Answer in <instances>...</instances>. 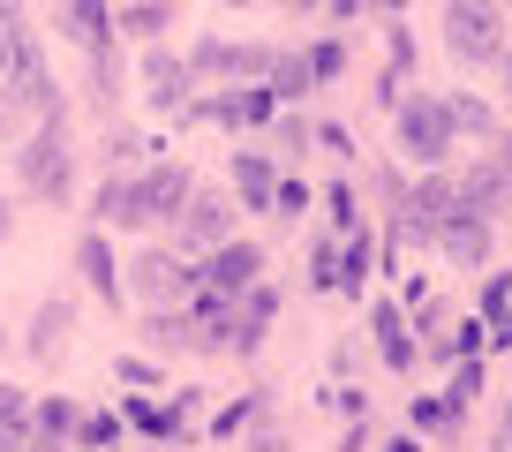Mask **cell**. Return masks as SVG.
Instances as JSON below:
<instances>
[{
  "label": "cell",
  "instance_id": "obj_1",
  "mask_svg": "<svg viewBox=\"0 0 512 452\" xmlns=\"http://www.w3.org/2000/svg\"><path fill=\"white\" fill-rule=\"evenodd\" d=\"M16 181H23V196H38V204H68V196H76V151H68V121H38V129L23 136Z\"/></svg>",
  "mask_w": 512,
  "mask_h": 452
},
{
  "label": "cell",
  "instance_id": "obj_2",
  "mask_svg": "<svg viewBox=\"0 0 512 452\" xmlns=\"http://www.w3.org/2000/svg\"><path fill=\"white\" fill-rule=\"evenodd\" d=\"M445 53L460 68H490L505 53V16L497 0H445Z\"/></svg>",
  "mask_w": 512,
  "mask_h": 452
},
{
  "label": "cell",
  "instance_id": "obj_3",
  "mask_svg": "<svg viewBox=\"0 0 512 452\" xmlns=\"http://www.w3.org/2000/svg\"><path fill=\"white\" fill-rule=\"evenodd\" d=\"M121 279H128L136 302L174 309V302H189V294H196V257H181V249H144L136 264H121Z\"/></svg>",
  "mask_w": 512,
  "mask_h": 452
},
{
  "label": "cell",
  "instance_id": "obj_4",
  "mask_svg": "<svg viewBox=\"0 0 512 452\" xmlns=\"http://www.w3.org/2000/svg\"><path fill=\"white\" fill-rule=\"evenodd\" d=\"M452 136H460V129H452L445 98H422V91L400 98V151L415 166H445L452 159Z\"/></svg>",
  "mask_w": 512,
  "mask_h": 452
},
{
  "label": "cell",
  "instance_id": "obj_5",
  "mask_svg": "<svg viewBox=\"0 0 512 452\" xmlns=\"http://www.w3.org/2000/svg\"><path fill=\"white\" fill-rule=\"evenodd\" d=\"M452 181H460V211H482V219L505 211L512 204V136H490V151H482L467 174H452Z\"/></svg>",
  "mask_w": 512,
  "mask_h": 452
},
{
  "label": "cell",
  "instance_id": "obj_6",
  "mask_svg": "<svg viewBox=\"0 0 512 452\" xmlns=\"http://www.w3.org/2000/svg\"><path fill=\"white\" fill-rule=\"evenodd\" d=\"M226 234H234V196H219V189H196L189 204H181V219H174L181 257H204V249H219Z\"/></svg>",
  "mask_w": 512,
  "mask_h": 452
},
{
  "label": "cell",
  "instance_id": "obj_7",
  "mask_svg": "<svg viewBox=\"0 0 512 452\" xmlns=\"http://www.w3.org/2000/svg\"><path fill=\"white\" fill-rule=\"evenodd\" d=\"M249 279H264V242H249V234H226L219 249L196 257V287H211V294H241Z\"/></svg>",
  "mask_w": 512,
  "mask_h": 452
},
{
  "label": "cell",
  "instance_id": "obj_8",
  "mask_svg": "<svg viewBox=\"0 0 512 452\" xmlns=\"http://www.w3.org/2000/svg\"><path fill=\"white\" fill-rule=\"evenodd\" d=\"M189 196H196V174H189L181 159H159V166H144V174H136V204H144V226H174Z\"/></svg>",
  "mask_w": 512,
  "mask_h": 452
},
{
  "label": "cell",
  "instance_id": "obj_9",
  "mask_svg": "<svg viewBox=\"0 0 512 452\" xmlns=\"http://www.w3.org/2000/svg\"><path fill=\"white\" fill-rule=\"evenodd\" d=\"M8 98H16L23 113H38V121H68V98H61V83H53V68H46V53H38V38L23 46L16 76H8Z\"/></svg>",
  "mask_w": 512,
  "mask_h": 452
},
{
  "label": "cell",
  "instance_id": "obj_10",
  "mask_svg": "<svg viewBox=\"0 0 512 452\" xmlns=\"http://www.w3.org/2000/svg\"><path fill=\"white\" fill-rule=\"evenodd\" d=\"M144 83H151V113H189V98H196V68L181 61V53H166L159 38L144 46Z\"/></svg>",
  "mask_w": 512,
  "mask_h": 452
},
{
  "label": "cell",
  "instance_id": "obj_11",
  "mask_svg": "<svg viewBox=\"0 0 512 452\" xmlns=\"http://www.w3.org/2000/svg\"><path fill=\"white\" fill-rule=\"evenodd\" d=\"M204 121H219V129H272V113H279V98H272V83H226L219 98H204Z\"/></svg>",
  "mask_w": 512,
  "mask_h": 452
},
{
  "label": "cell",
  "instance_id": "obj_12",
  "mask_svg": "<svg viewBox=\"0 0 512 452\" xmlns=\"http://www.w3.org/2000/svg\"><path fill=\"white\" fill-rule=\"evenodd\" d=\"M76 272H83V287H91L106 309H121V302H128V279H121V264H113L106 226H83V234H76Z\"/></svg>",
  "mask_w": 512,
  "mask_h": 452
},
{
  "label": "cell",
  "instance_id": "obj_13",
  "mask_svg": "<svg viewBox=\"0 0 512 452\" xmlns=\"http://www.w3.org/2000/svg\"><path fill=\"white\" fill-rule=\"evenodd\" d=\"M91 226L106 234H144V204H136V174H106L91 196Z\"/></svg>",
  "mask_w": 512,
  "mask_h": 452
},
{
  "label": "cell",
  "instance_id": "obj_14",
  "mask_svg": "<svg viewBox=\"0 0 512 452\" xmlns=\"http://www.w3.org/2000/svg\"><path fill=\"white\" fill-rule=\"evenodd\" d=\"M430 242L445 249L460 272H475V264H490V219H482V211H452V219L437 226Z\"/></svg>",
  "mask_w": 512,
  "mask_h": 452
},
{
  "label": "cell",
  "instance_id": "obj_15",
  "mask_svg": "<svg viewBox=\"0 0 512 452\" xmlns=\"http://www.w3.org/2000/svg\"><path fill=\"white\" fill-rule=\"evenodd\" d=\"M272 317H279V287L249 279V287H241V302H234V355H256V347H264V332H272Z\"/></svg>",
  "mask_w": 512,
  "mask_h": 452
},
{
  "label": "cell",
  "instance_id": "obj_16",
  "mask_svg": "<svg viewBox=\"0 0 512 452\" xmlns=\"http://www.w3.org/2000/svg\"><path fill=\"white\" fill-rule=\"evenodd\" d=\"M61 38L83 46V53L121 46V31H113V0H61Z\"/></svg>",
  "mask_w": 512,
  "mask_h": 452
},
{
  "label": "cell",
  "instance_id": "obj_17",
  "mask_svg": "<svg viewBox=\"0 0 512 452\" xmlns=\"http://www.w3.org/2000/svg\"><path fill=\"white\" fill-rule=\"evenodd\" d=\"M369 272H377V234H369V219H362V226H347V234H339L332 294H362V287H369Z\"/></svg>",
  "mask_w": 512,
  "mask_h": 452
},
{
  "label": "cell",
  "instance_id": "obj_18",
  "mask_svg": "<svg viewBox=\"0 0 512 452\" xmlns=\"http://www.w3.org/2000/svg\"><path fill=\"white\" fill-rule=\"evenodd\" d=\"M272 181H279L272 151H234V196H241V211H264V219H272Z\"/></svg>",
  "mask_w": 512,
  "mask_h": 452
},
{
  "label": "cell",
  "instance_id": "obj_19",
  "mask_svg": "<svg viewBox=\"0 0 512 452\" xmlns=\"http://www.w3.org/2000/svg\"><path fill=\"white\" fill-rule=\"evenodd\" d=\"M68 332H76V309L53 294V302H38V317H31V332H23V347H31L38 362H53V355H68Z\"/></svg>",
  "mask_w": 512,
  "mask_h": 452
},
{
  "label": "cell",
  "instance_id": "obj_20",
  "mask_svg": "<svg viewBox=\"0 0 512 452\" xmlns=\"http://www.w3.org/2000/svg\"><path fill=\"white\" fill-rule=\"evenodd\" d=\"M369 332H377V347H384V370H415V355H422V347H415V339H407V317H400V302H377V309H369Z\"/></svg>",
  "mask_w": 512,
  "mask_h": 452
},
{
  "label": "cell",
  "instance_id": "obj_21",
  "mask_svg": "<svg viewBox=\"0 0 512 452\" xmlns=\"http://www.w3.org/2000/svg\"><path fill=\"white\" fill-rule=\"evenodd\" d=\"M113 31L136 38V46H151V38L174 31V0H128V8H113Z\"/></svg>",
  "mask_w": 512,
  "mask_h": 452
},
{
  "label": "cell",
  "instance_id": "obj_22",
  "mask_svg": "<svg viewBox=\"0 0 512 452\" xmlns=\"http://www.w3.org/2000/svg\"><path fill=\"white\" fill-rule=\"evenodd\" d=\"M144 339L159 347V355H196V324H189V309H151L144 317Z\"/></svg>",
  "mask_w": 512,
  "mask_h": 452
},
{
  "label": "cell",
  "instance_id": "obj_23",
  "mask_svg": "<svg viewBox=\"0 0 512 452\" xmlns=\"http://www.w3.org/2000/svg\"><path fill=\"white\" fill-rule=\"evenodd\" d=\"M83 422V407L68 400V392H53V400H31V437H53V445H68Z\"/></svg>",
  "mask_w": 512,
  "mask_h": 452
},
{
  "label": "cell",
  "instance_id": "obj_24",
  "mask_svg": "<svg viewBox=\"0 0 512 452\" xmlns=\"http://www.w3.org/2000/svg\"><path fill=\"white\" fill-rule=\"evenodd\" d=\"M121 422H128V430H144L151 445H174V407L144 400V392H128V400H121Z\"/></svg>",
  "mask_w": 512,
  "mask_h": 452
},
{
  "label": "cell",
  "instance_id": "obj_25",
  "mask_svg": "<svg viewBox=\"0 0 512 452\" xmlns=\"http://www.w3.org/2000/svg\"><path fill=\"white\" fill-rule=\"evenodd\" d=\"M264 83H272V98H279V106L309 98V91H317V76H309V53H279V61H272V76H264Z\"/></svg>",
  "mask_w": 512,
  "mask_h": 452
},
{
  "label": "cell",
  "instance_id": "obj_26",
  "mask_svg": "<svg viewBox=\"0 0 512 452\" xmlns=\"http://www.w3.org/2000/svg\"><path fill=\"white\" fill-rule=\"evenodd\" d=\"M256 415H264V392H241V400H226V407H211V422H204V437H219V445H226V437H241V430H249V422Z\"/></svg>",
  "mask_w": 512,
  "mask_h": 452
},
{
  "label": "cell",
  "instance_id": "obj_27",
  "mask_svg": "<svg viewBox=\"0 0 512 452\" xmlns=\"http://www.w3.org/2000/svg\"><path fill=\"white\" fill-rule=\"evenodd\" d=\"M23 46H31V23L16 16V0H0V83L16 76V61H23Z\"/></svg>",
  "mask_w": 512,
  "mask_h": 452
},
{
  "label": "cell",
  "instance_id": "obj_28",
  "mask_svg": "<svg viewBox=\"0 0 512 452\" xmlns=\"http://www.w3.org/2000/svg\"><path fill=\"white\" fill-rule=\"evenodd\" d=\"M121 430H128V422L98 407V415H83V422H76V437H68V445H76V452H113V445H121Z\"/></svg>",
  "mask_w": 512,
  "mask_h": 452
},
{
  "label": "cell",
  "instance_id": "obj_29",
  "mask_svg": "<svg viewBox=\"0 0 512 452\" xmlns=\"http://www.w3.org/2000/svg\"><path fill=\"white\" fill-rule=\"evenodd\" d=\"M0 437H8V445H23V437H31V392L8 385V377H0Z\"/></svg>",
  "mask_w": 512,
  "mask_h": 452
},
{
  "label": "cell",
  "instance_id": "obj_30",
  "mask_svg": "<svg viewBox=\"0 0 512 452\" xmlns=\"http://www.w3.org/2000/svg\"><path fill=\"white\" fill-rule=\"evenodd\" d=\"M309 204H317V189H309L302 174H279V181H272V219H287V226H294Z\"/></svg>",
  "mask_w": 512,
  "mask_h": 452
},
{
  "label": "cell",
  "instance_id": "obj_31",
  "mask_svg": "<svg viewBox=\"0 0 512 452\" xmlns=\"http://www.w3.org/2000/svg\"><path fill=\"white\" fill-rule=\"evenodd\" d=\"M309 144H317V129H309V121H294V113L279 106V113H272V151H279V159H302Z\"/></svg>",
  "mask_w": 512,
  "mask_h": 452
},
{
  "label": "cell",
  "instance_id": "obj_32",
  "mask_svg": "<svg viewBox=\"0 0 512 452\" xmlns=\"http://www.w3.org/2000/svg\"><path fill=\"white\" fill-rule=\"evenodd\" d=\"M324 219H332V234L362 226V196H354V181H332V189H324Z\"/></svg>",
  "mask_w": 512,
  "mask_h": 452
},
{
  "label": "cell",
  "instance_id": "obj_33",
  "mask_svg": "<svg viewBox=\"0 0 512 452\" xmlns=\"http://www.w3.org/2000/svg\"><path fill=\"white\" fill-rule=\"evenodd\" d=\"M302 53H309V76H317V83L347 76V38H317V46H302Z\"/></svg>",
  "mask_w": 512,
  "mask_h": 452
},
{
  "label": "cell",
  "instance_id": "obj_34",
  "mask_svg": "<svg viewBox=\"0 0 512 452\" xmlns=\"http://www.w3.org/2000/svg\"><path fill=\"white\" fill-rule=\"evenodd\" d=\"M475 392H482V355H467L460 370H452V385H445V407H452V415H467Z\"/></svg>",
  "mask_w": 512,
  "mask_h": 452
},
{
  "label": "cell",
  "instance_id": "obj_35",
  "mask_svg": "<svg viewBox=\"0 0 512 452\" xmlns=\"http://www.w3.org/2000/svg\"><path fill=\"white\" fill-rule=\"evenodd\" d=\"M445 113H452V129H475V136H497V121H490V106H482V98H445Z\"/></svg>",
  "mask_w": 512,
  "mask_h": 452
},
{
  "label": "cell",
  "instance_id": "obj_36",
  "mask_svg": "<svg viewBox=\"0 0 512 452\" xmlns=\"http://www.w3.org/2000/svg\"><path fill=\"white\" fill-rule=\"evenodd\" d=\"M91 83H98V98H106V106L121 98V46H98V53H91Z\"/></svg>",
  "mask_w": 512,
  "mask_h": 452
},
{
  "label": "cell",
  "instance_id": "obj_37",
  "mask_svg": "<svg viewBox=\"0 0 512 452\" xmlns=\"http://www.w3.org/2000/svg\"><path fill=\"white\" fill-rule=\"evenodd\" d=\"M332 272H339V234L309 242V294H332Z\"/></svg>",
  "mask_w": 512,
  "mask_h": 452
},
{
  "label": "cell",
  "instance_id": "obj_38",
  "mask_svg": "<svg viewBox=\"0 0 512 452\" xmlns=\"http://www.w3.org/2000/svg\"><path fill=\"white\" fill-rule=\"evenodd\" d=\"M452 422H460V415H452L445 400H415V407H407V430H452Z\"/></svg>",
  "mask_w": 512,
  "mask_h": 452
},
{
  "label": "cell",
  "instance_id": "obj_39",
  "mask_svg": "<svg viewBox=\"0 0 512 452\" xmlns=\"http://www.w3.org/2000/svg\"><path fill=\"white\" fill-rule=\"evenodd\" d=\"M113 377H121V385H136V392H151V385H159V362H144V355H121V362H113Z\"/></svg>",
  "mask_w": 512,
  "mask_h": 452
},
{
  "label": "cell",
  "instance_id": "obj_40",
  "mask_svg": "<svg viewBox=\"0 0 512 452\" xmlns=\"http://www.w3.org/2000/svg\"><path fill=\"white\" fill-rule=\"evenodd\" d=\"M505 309H512V279L497 272L490 287H482V324H490V332H497V317H505Z\"/></svg>",
  "mask_w": 512,
  "mask_h": 452
},
{
  "label": "cell",
  "instance_id": "obj_41",
  "mask_svg": "<svg viewBox=\"0 0 512 452\" xmlns=\"http://www.w3.org/2000/svg\"><path fill=\"white\" fill-rule=\"evenodd\" d=\"M249 452H287V437H279V430H272V422L256 415V422H249Z\"/></svg>",
  "mask_w": 512,
  "mask_h": 452
},
{
  "label": "cell",
  "instance_id": "obj_42",
  "mask_svg": "<svg viewBox=\"0 0 512 452\" xmlns=\"http://www.w3.org/2000/svg\"><path fill=\"white\" fill-rule=\"evenodd\" d=\"M332 407H339V415H354V422H362V415H369V392H362V385H354V392L339 385V392H332Z\"/></svg>",
  "mask_w": 512,
  "mask_h": 452
},
{
  "label": "cell",
  "instance_id": "obj_43",
  "mask_svg": "<svg viewBox=\"0 0 512 452\" xmlns=\"http://www.w3.org/2000/svg\"><path fill=\"white\" fill-rule=\"evenodd\" d=\"M317 144H324V151H339V159H354V136H347V129H332V121L317 129Z\"/></svg>",
  "mask_w": 512,
  "mask_h": 452
},
{
  "label": "cell",
  "instance_id": "obj_44",
  "mask_svg": "<svg viewBox=\"0 0 512 452\" xmlns=\"http://www.w3.org/2000/svg\"><path fill=\"white\" fill-rule=\"evenodd\" d=\"M16 121H23V106H16V98H8V83H0V144L16 136Z\"/></svg>",
  "mask_w": 512,
  "mask_h": 452
},
{
  "label": "cell",
  "instance_id": "obj_45",
  "mask_svg": "<svg viewBox=\"0 0 512 452\" xmlns=\"http://www.w3.org/2000/svg\"><path fill=\"white\" fill-rule=\"evenodd\" d=\"M369 0H324V16H362Z\"/></svg>",
  "mask_w": 512,
  "mask_h": 452
},
{
  "label": "cell",
  "instance_id": "obj_46",
  "mask_svg": "<svg viewBox=\"0 0 512 452\" xmlns=\"http://www.w3.org/2000/svg\"><path fill=\"white\" fill-rule=\"evenodd\" d=\"M16 452H76V445H53V437H23Z\"/></svg>",
  "mask_w": 512,
  "mask_h": 452
},
{
  "label": "cell",
  "instance_id": "obj_47",
  "mask_svg": "<svg viewBox=\"0 0 512 452\" xmlns=\"http://www.w3.org/2000/svg\"><path fill=\"white\" fill-rule=\"evenodd\" d=\"M8 234H16V204H8V196H0V242H8Z\"/></svg>",
  "mask_w": 512,
  "mask_h": 452
},
{
  "label": "cell",
  "instance_id": "obj_48",
  "mask_svg": "<svg viewBox=\"0 0 512 452\" xmlns=\"http://www.w3.org/2000/svg\"><path fill=\"white\" fill-rule=\"evenodd\" d=\"M490 339H497V347H512V309L497 317V332H490Z\"/></svg>",
  "mask_w": 512,
  "mask_h": 452
},
{
  "label": "cell",
  "instance_id": "obj_49",
  "mask_svg": "<svg viewBox=\"0 0 512 452\" xmlns=\"http://www.w3.org/2000/svg\"><path fill=\"white\" fill-rule=\"evenodd\" d=\"M384 452H422V445H415V430H407V437H392V445H384Z\"/></svg>",
  "mask_w": 512,
  "mask_h": 452
},
{
  "label": "cell",
  "instance_id": "obj_50",
  "mask_svg": "<svg viewBox=\"0 0 512 452\" xmlns=\"http://www.w3.org/2000/svg\"><path fill=\"white\" fill-rule=\"evenodd\" d=\"M497 68H505V91H512V38H505V53H497Z\"/></svg>",
  "mask_w": 512,
  "mask_h": 452
},
{
  "label": "cell",
  "instance_id": "obj_51",
  "mask_svg": "<svg viewBox=\"0 0 512 452\" xmlns=\"http://www.w3.org/2000/svg\"><path fill=\"white\" fill-rule=\"evenodd\" d=\"M377 8H384V16H400V8H407V0H377Z\"/></svg>",
  "mask_w": 512,
  "mask_h": 452
},
{
  "label": "cell",
  "instance_id": "obj_52",
  "mask_svg": "<svg viewBox=\"0 0 512 452\" xmlns=\"http://www.w3.org/2000/svg\"><path fill=\"white\" fill-rule=\"evenodd\" d=\"M505 452H512V407H505Z\"/></svg>",
  "mask_w": 512,
  "mask_h": 452
},
{
  "label": "cell",
  "instance_id": "obj_53",
  "mask_svg": "<svg viewBox=\"0 0 512 452\" xmlns=\"http://www.w3.org/2000/svg\"><path fill=\"white\" fill-rule=\"evenodd\" d=\"M226 8H256V0H226Z\"/></svg>",
  "mask_w": 512,
  "mask_h": 452
},
{
  "label": "cell",
  "instance_id": "obj_54",
  "mask_svg": "<svg viewBox=\"0 0 512 452\" xmlns=\"http://www.w3.org/2000/svg\"><path fill=\"white\" fill-rule=\"evenodd\" d=\"M0 452H16V445H8V437H0Z\"/></svg>",
  "mask_w": 512,
  "mask_h": 452
},
{
  "label": "cell",
  "instance_id": "obj_55",
  "mask_svg": "<svg viewBox=\"0 0 512 452\" xmlns=\"http://www.w3.org/2000/svg\"><path fill=\"white\" fill-rule=\"evenodd\" d=\"M0 347H8V332H0Z\"/></svg>",
  "mask_w": 512,
  "mask_h": 452
}]
</instances>
